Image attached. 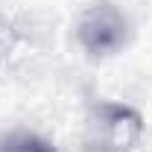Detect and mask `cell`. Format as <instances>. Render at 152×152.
<instances>
[{"instance_id": "6da1fadb", "label": "cell", "mask_w": 152, "mask_h": 152, "mask_svg": "<svg viewBox=\"0 0 152 152\" xmlns=\"http://www.w3.org/2000/svg\"><path fill=\"white\" fill-rule=\"evenodd\" d=\"M79 41L88 53H114L126 41V18L111 3H94L79 18Z\"/></svg>"}, {"instance_id": "7a4b0ae2", "label": "cell", "mask_w": 152, "mask_h": 152, "mask_svg": "<svg viewBox=\"0 0 152 152\" xmlns=\"http://www.w3.org/2000/svg\"><path fill=\"white\" fill-rule=\"evenodd\" d=\"M0 152H56L44 137L38 134H29V132H15L9 134L3 143H0Z\"/></svg>"}]
</instances>
